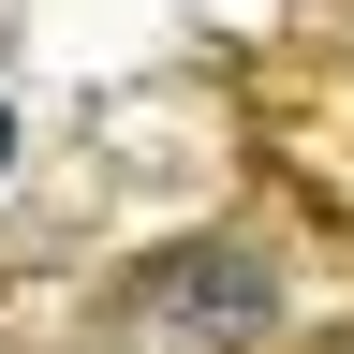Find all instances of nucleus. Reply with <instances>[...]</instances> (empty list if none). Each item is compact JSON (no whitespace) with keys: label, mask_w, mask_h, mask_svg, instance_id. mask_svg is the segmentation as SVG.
I'll return each mask as SVG.
<instances>
[{"label":"nucleus","mask_w":354,"mask_h":354,"mask_svg":"<svg viewBox=\"0 0 354 354\" xmlns=\"http://www.w3.org/2000/svg\"><path fill=\"white\" fill-rule=\"evenodd\" d=\"M148 310L192 325V339H251V325H266V266H251V251H192V266L148 281Z\"/></svg>","instance_id":"f257e3e1"},{"label":"nucleus","mask_w":354,"mask_h":354,"mask_svg":"<svg viewBox=\"0 0 354 354\" xmlns=\"http://www.w3.org/2000/svg\"><path fill=\"white\" fill-rule=\"evenodd\" d=\"M0 162H15V118H0Z\"/></svg>","instance_id":"f03ea898"}]
</instances>
